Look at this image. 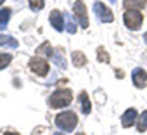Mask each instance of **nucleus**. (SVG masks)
Wrapping results in <instances>:
<instances>
[{
	"label": "nucleus",
	"instance_id": "nucleus-1",
	"mask_svg": "<svg viewBox=\"0 0 147 135\" xmlns=\"http://www.w3.org/2000/svg\"><path fill=\"white\" fill-rule=\"evenodd\" d=\"M76 123H78V118L73 111H64L55 116V125L62 132H73L76 128Z\"/></svg>",
	"mask_w": 147,
	"mask_h": 135
},
{
	"label": "nucleus",
	"instance_id": "nucleus-2",
	"mask_svg": "<svg viewBox=\"0 0 147 135\" xmlns=\"http://www.w3.org/2000/svg\"><path fill=\"white\" fill-rule=\"evenodd\" d=\"M71 101H73V94H71V90L59 88V90H55V92L52 94V97L49 99V104H50L52 107H55V109H61V107L69 106Z\"/></svg>",
	"mask_w": 147,
	"mask_h": 135
},
{
	"label": "nucleus",
	"instance_id": "nucleus-3",
	"mask_svg": "<svg viewBox=\"0 0 147 135\" xmlns=\"http://www.w3.org/2000/svg\"><path fill=\"white\" fill-rule=\"evenodd\" d=\"M123 21H125V26L128 30H140V26L144 23V16L137 9H130L123 14Z\"/></svg>",
	"mask_w": 147,
	"mask_h": 135
},
{
	"label": "nucleus",
	"instance_id": "nucleus-4",
	"mask_svg": "<svg viewBox=\"0 0 147 135\" xmlns=\"http://www.w3.org/2000/svg\"><path fill=\"white\" fill-rule=\"evenodd\" d=\"M49 62L43 59V57H40V55H35V57H31V61H30V70L35 73V75H38V76H45L47 73H49Z\"/></svg>",
	"mask_w": 147,
	"mask_h": 135
},
{
	"label": "nucleus",
	"instance_id": "nucleus-5",
	"mask_svg": "<svg viewBox=\"0 0 147 135\" xmlns=\"http://www.w3.org/2000/svg\"><path fill=\"white\" fill-rule=\"evenodd\" d=\"M73 12H75V16H76V19H78L80 26L87 30L90 23H88V14H87V7H85V4H83V0H76L75 5H73Z\"/></svg>",
	"mask_w": 147,
	"mask_h": 135
},
{
	"label": "nucleus",
	"instance_id": "nucleus-6",
	"mask_svg": "<svg viewBox=\"0 0 147 135\" xmlns=\"http://www.w3.org/2000/svg\"><path fill=\"white\" fill-rule=\"evenodd\" d=\"M94 12L99 18V21H102V23H113V19H114L111 9H107L102 2H95L94 4Z\"/></svg>",
	"mask_w": 147,
	"mask_h": 135
},
{
	"label": "nucleus",
	"instance_id": "nucleus-7",
	"mask_svg": "<svg viewBox=\"0 0 147 135\" xmlns=\"http://www.w3.org/2000/svg\"><path fill=\"white\" fill-rule=\"evenodd\" d=\"M131 80H133V85L137 88H144L147 85V71L142 70V68H135L131 73Z\"/></svg>",
	"mask_w": 147,
	"mask_h": 135
},
{
	"label": "nucleus",
	"instance_id": "nucleus-8",
	"mask_svg": "<svg viewBox=\"0 0 147 135\" xmlns=\"http://www.w3.org/2000/svg\"><path fill=\"white\" fill-rule=\"evenodd\" d=\"M49 19H50V24H52L57 31H62V30H64V16H62L61 11H52Z\"/></svg>",
	"mask_w": 147,
	"mask_h": 135
},
{
	"label": "nucleus",
	"instance_id": "nucleus-9",
	"mask_svg": "<svg viewBox=\"0 0 147 135\" xmlns=\"http://www.w3.org/2000/svg\"><path fill=\"white\" fill-rule=\"evenodd\" d=\"M135 119H137V111L135 109H126L125 113H123V116H121V125L125 126V128H128V126H131L133 123H135Z\"/></svg>",
	"mask_w": 147,
	"mask_h": 135
},
{
	"label": "nucleus",
	"instance_id": "nucleus-10",
	"mask_svg": "<svg viewBox=\"0 0 147 135\" xmlns=\"http://www.w3.org/2000/svg\"><path fill=\"white\" fill-rule=\"evenodd\" d=\"M145 4H147V0H123V5H125L126 11H130V9H137L138 11Z\"/></svg>",
	"mask_w": 147,
	"mask_h": 135
},
{
	"label": "nucleus",
	"instance_id": "nucleus-11",
	"mask_svg": "<svg viewBox=\"0 0 147 135\" xmlns=\"http://www.w3.org/2000/svg\"><path fill=\"white\" fill-rule=\"evenodd\" d=\"M71 55H73V64H75L76 68H82V66H85V64H87V57H85V54H83V52L75 50Z\"/></svg>",
	"mask_w": 147,
	"mask_h": 135
},
{
	"label": "nucleus",
	"instance_id": "nucleus-12",
	"mask_svg": "<svg viewBox=\"0 0 147 135\" xmlns=\"http://www.w3.org/2000/svg\"><path fill=\"white\" fill-rule=\"evenodd\" d=\"M80 102H82V113L83 114H88L90 109H92V106H90V99H88L87 92H82L80 94Z\"/></svg>",
	"mask_w": 147,
	"mask_h": 135
},
{
	"label": "nucleus",
	"instance_id": "nucleus-13",
	"mask_svg": "<svg viewBox=\"0 0 147 135\" xmlns=\"http://www.w3.org/2000/svg\"><path fill=\"white\" fill-rule=\"evenodd\" d=\"M0 45L16 49V47H18V40H16L14 36H11V35H0Z\"/></svg>",
	"mask_w": 147,
	"mask_h": 135
},
{
	"label": "nucleus",
	"instance_id": "nucleus-14",
	"mask_svg": "<svg viewBox=\"0 0 147 135\" xmlns=\"http://www.w3.org/2000/svg\"><path fill=\"white\" fill-rule=\"evenodd\" d=\"M11 9H0V30H5L7 23L11 19Z\"/></svg>",
	"mask_w": 147,
	"mask_h": 135
},
{
	"label": "nucleus",
	"instance_id": "nucleus-15",
	"mask_svg": "<svg viewBox=\"0 0 147 135\" xmlns=\"http://www.w3.org/2000/svg\"><path fill=\"white\" fill-rule=\"evenodd\" d=\"M66 30L69 33H76V30H78V24H76L75 19L71 18V14H66Z\"/></svg>",
	"mask_w": 147,
	"mask_h": 135
},
{
	"label": "nucleus",
	"instance_id": "nucleus-16",
	"mask_svg": "<svg viewBox=\"0 0 147 135\" xmlns=\"http://www.w3.org/2000/svg\"><path fill=\"white\" fill-rule=\"evenodd\" d=\"M137 128H138V132H145L147 130V111H144L140 114V118L137 121Z\"/></svg>",
	"mask_w": 147,
	"mask_h": 135
},
{
	"label": "nucleus",
	"instance_id": "nucleus-17",
	"mask_svg": "<svg viewBox=\"0 0 147 135\" xmlns=\"http://www.w3.org/2000/svg\"><path fill=\"white\" fill-rule=\"evenodd\" d=\"M52 61H54L59 68H66V61H64V57H62V54H61V49L55 50V54L52 55Z\"/></svg>",
	"mask_w": 147,
	"mask_h": 135
},
{
	"label": "nucleus",
	"instance_id": "nucleus-18",
	"mask_svg": "<svg viewBox=\"0 0 147 135\" xmlns=\"http://www.w3.org/2000/svg\"><path fill=\"white\" fill-rule=\"evenodd\" d=\"M38 54H45V55H49V57H52L54 55V50L50 49V43L49 42H45L42 47H38V50H36Z\"/></svg>",
	"mask_w": 147,
	"mask_h": 135
},
{
	"label": "nucleus",
	"instance_id": "nucleus-19",
	"mask_svg": "<svg viewBox=\"0 0 147 135\" xmlns=\"http://www.w3.org/2000/svg\"><path fill=\"white\" fill-rule=\"evenodd\" d=\"M11 61H12V55H11V54H0V70L7 68Z\"/></svg>",
	"mask_w": 147,
	"mask_h": 135
},
{
	"label": "nucleus",
	"instance_id": "nucleus-20",
	"mask_svg": "<svg viewBox=\"0 0 147 135\" xmlns=\"http://www.w3.org/2000/svg\"><path fill=\"white\" fill-rule=\"evenodd\" d=\"M45 5V0H30V7L33 11H42Z\"/></svg>",
	"mask_w": 147,
	"mask_h": 135
},
{
	"label": "nucleus",
	"instance_id": "nucleus-21",
	"mask_svg": "<svg viewBox=\"0 0 147 135\" xmlns=\"http://www.w3.org/2000/svg\"><path fill=\"white\" fill-rule=\"evenodd\" d=\"M99 61H102V62H109V55H106V52H104L102 47L99 49Z\"/></svg>",
	"mask_w": 147,
	"mask_h": 135
},
{
	"label": "nucleus",
	"instance_id": "nucleus-22",
	"mask_svg": "<svg viewBox=\"0 0 147 135\" xmlns=\"http://www.w3.org/2000/svg\"><path fill=\"white\" fill-rule=\"evenodd\" d=\"M5 135H19V133H16V132H7Z\"/></svg>",
	"mask_w": 147,
	"mask_h": 135
},
{
	"label": "nucleus",
	"instance_id": "nucleus-23",
	"mask_svg": "<svg viewBox=\"0 0 147 135\" xmlns=\"http://www.w3.org/2000/svg\"><path fill=\"white\" fill-rule=\"evenodd\" d=\"M144 40H145V43H147V33H145V35H144Z\"/></svg>",
	"mask_w": 147,
	"mask_h": 135
},
{
	"label": "nucleus",
	"instance_id": "nucleus-24",
	"mask_svg": "<svg viewBox=\"0 0 147 135\" xmlns=\"http://www.w3.org/2000/svg\"><path fill=\"white\" fill-rule=\"evenodd\" d=\"M4 2H5V0H0V5H2V4H4Z\"/></svg>",
	"mask_w": 147,
	"mask_h": 135
},
{
	"label": "nucleus",
	"instance_id": "nucleus-25",
	"mask_svg": "<svg viewBox=\"0 0 147 135\" xmlns=\"http://www.w3.org/2000/svg\"><path fill=\"white\" fill-rule=\"evenodd\" d=\"M54 135H62V133H59V132H57V133H54Z\"/></svg>",
	"mask_w": 147,
	"mask_h": 135
},
{
	"label": "nucleus",
	"instance_id": "nucleus-26",
	"mask_svg": "<svg viewBox=\"0 0 147 135\" xmlns=\"http://www.w3.org/2000/svg\"><path fill=\"white\" fill-rule=\"evenodd\" d=\"M76 135H85V133H76Z\"/></svg>",
	"mask_w": 147,
	"mask_h": 135
},
{
	"label": "nucleus",
	"instance_id": "nucleus-27",
	"mask_svg": "<svg viewBox=\"0 0 147 135\" xmlns=\"http://www.w3.org/2000/svg\"><path fill=\"white\" fill-rule=\"evenodd\" d=\"M111 2H114V0H111Z\"/></svg>",
	"mask_w": 147,
	"mask_h": 135
}]
</instances>
